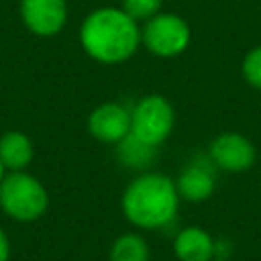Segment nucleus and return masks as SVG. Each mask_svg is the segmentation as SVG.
<instances>
[{"instance_id":"0eeeda50","label":"nucleus","mask_w":261,"mask_h":261,"mask_svg":"<svg viewBox=\"0 0 261 261\" xmlns=\"http://www.w3.org/2000/svg\"><path fill=\"white\" fill-rule=\"evenodd\" d=\"M20 16L37 37H53L67 22L65 0H20Z\"/></svg>"},{"instance_id":"4468645a","label":"nucleus","mask_w":261,"mask_h":261,"mask_svg":"<svg viewBox=\"0 0 261 261\" xmlns=\"http://www.w3.org/2000/svg\"><path fill=\"white\" fill-rule=\"evenodd\" d=\"M120 8L137 22H147L149 18L161 12L163 0H122Z\"/></svg>"},{"instance_id":"423d86ee","label":"nucleus","mask_w":261,"mask_h":261,"mask_svg":"<svg viewBox=\"0 0 261 261\" xmlns=\"http://www.w3.org/2000/svg\"><path fill=\"white\" fill-rule=\"evenodd\" d=\"M208 157L214 163V167L228 173H241L253 167L257 159V149L245 135L226 130L212 139Z\"/></svg>"},{"instance_id":"39448f33","label":"nucleus","mask_w":261,"mask_h":261,"mask_svg":"<svg viewBox=\"0 0 261 261\" xmlns=\"http://www.w3.org/2000/svg\"><path fill=\"white\" fill-rule=\"evenodd\" d=\"M190 24L173 12L161 10L141 27V45L163 59L181 55L190 45Z\"/></svg>"},{"instance_id":"f8f14e48","label":"nucleus","mask_w":261,"mask_h":261,"mask_svg":"<svg viewBox=\"0 0 261 261\" xmlns=\"http://www.w3.org/2000/svg\"><path fill=\"white\" fill-rule=\"evenodd\" d=\"M155 151H157V147H151V145L139 141L130 133L116 145V155H118L120 163L128 169H147L155 159Z\"/></svg>"},{"instance_id":"f3484780","label":"nucleus","mask_w":261,"mask_h":261,"mask_svg":"<svg viewBox=\"0 0 261 261\" xmlns=\"http://www.w3.org/2000/svg\"><path fill=\"white\" fill-rule=\"evenodd\" d=\"M4 171H6V167H4V165H2V161H0V181L4 179Z\"/></svg>"},{"instance_id":"a211bd4d","label":"nucleus","mask_w":261,"mask_h":261,"mask_svg":"<svg viewBox=\"0 0 261 261\" xmlns=\"http://www.w3.org/2000/svg\"><path fill=\"white\" fill-rule=\"evenodd\" d=\"M212 261H228V259H216V257H214V259H212Z\"/></svg>"},{"instance_id":"9d476101","label":"nucleus","mask_w":261,"mask_h":261,"mask_svg":"<svg viewBox=\"0 0 261 261\" xmlns=\"http://www.w3.org/2000/svg\"><path fill=\"white\" fill-rule=\"evenodd\" d=\"M173 253L179 261H212L216 257V241L200 226H186L173 239Z\"/></svg>"},{"instance_id":"2eb2a0df","label":"nucleus","mask_w":261,"mask_h":261,"mask_svg":"<svg viewBox=\"0 0 261 261\" xmlns=\"http://www.w3.org/2000/svg\"><path fill=\"white\" fill-rule=\"evenodd\" d=\"M241 71H243V77L249 86L261 90V45L253 47L245 59H243V65H241Z\"/></svg>"},{"instance_id":"9b49d317","label":"nucleus","mask_w":261,"mask_h":261,"mask_svg":"<svg viewBox=\"0 0 261 261\" xmlns=\"http://www.w3.org/2000/svg\"><path fill=\"white\" fill-rule=\"evenodd\" d=\"M33 143L20 130H8L0 137V161L10 171H24L33 161Z\"/></svg>"},{"instance_id":"1a4fd4ad","label":"nucleus","mask_w":261,"mask_h":261,"mask_svg":"<svg viewBox=\"0 0 261 261\" xmlns=\"http://www.w3.org/2000/svg\"><path fill=\"white\" fill-rule=\"evenodd\" d=\"M212 161L208 157V161H192L188 163L181 173L175 179V188L181 200L188 202H204L214 194L216 188V175L212 169Z\"/></svg>"},{"instance_id":"20e7f679","label":"nucleus","mask_w":261,"mask_h":261,"mask_svg":"<svg viewBox=\"0 0 261 261\" xmlns=\"http://www.w3.org/2000/svg\"><path fill=\"white\" fill-rule=\"evenodd\" d=\"M173 106L161 94L143 96L130 110V135L151 147H159L161 143H165L173 130Z\"/></svg>"},{"instance_id":"7ed1b4c3","label":"nucleus","mask_w":261,"mask_h":261,"mask_svg":"<svg viewBox=\"0 0 261 261\" xmlns=\"http://www.w3.org/2000/svg\"><path fill=\"white\" fill-rule=\"evenodd\" d=\"M49 194L45 186L24 171H12L0 181V208L18 222H33L45 214Z\"/></svg>"},{"instance_id":"f03ea898","label":"nucleus","mask_w":261,"mask_h":261,"mask_svg":"<svg viewBox=\"0 0 261 261\" xmlns=\"http://www.w3.org/2000/svg\"><path fill=\"white\" fill-rule=\"evenodd\" d=\"M179 200L175 179L163 173L145 171L126 186L120 206L130 224L145 230H157L175 218Z\"/></svg>"},{"instance_id":"6e6552de","label":"nucleus","mask_w":261,"mask_h":261,"mask_svg":"<svg viewBox=\"0 0 261 261\" xmlns=\"http://www.w3.org/2000/svg\"><path fill=\"white\" fill-rule=\"evenodd\" d=\"M90 135L108 145H118L130 133V110L118 102H104L88 116Z\"/></svg>"},{"instance_id":"dca6fc26","label":"nucleus","mask_w":261,"mask_h":261,"mask_svg":"<svg viewBox=\"0 0 261 261\" xmlns=\"http://www.w3.org/2000/svg\"><path fill=\"white\" fill-rule=\"evenodd\" d=\"M10 259V243L6 232L0 228V261H8Z\"/></svg>"},{"instance_id":"f257e3e1","label":"nucleus","mask_w":261,"mask_h":261,"mask_svg":"<svg viewBox=\"0 0 261 261\" xmlns=\"http://www.w3.org/2000/svg\"><path fill=\"white\" fill-rule=\"evenodd\" d=\"M80 43L98 63H122L137 53L141 45V27L122 8H96L80 27Z\"/></svg>"},{"instance_id":"ddd939ff","label":"nucleus","mask_w":261,"mask_h":261,"mask_svg":"<svg viewBox=\"0 0 261 261\" xmlns=\"http://www.w3.org/2000/svg\"><path fill=\"white\" fill-rule=\"evenodd\" d=\"M108 257L110 261H149L151 249L139 232H124L112 243Z\"/></svg>"}]
</instances>
